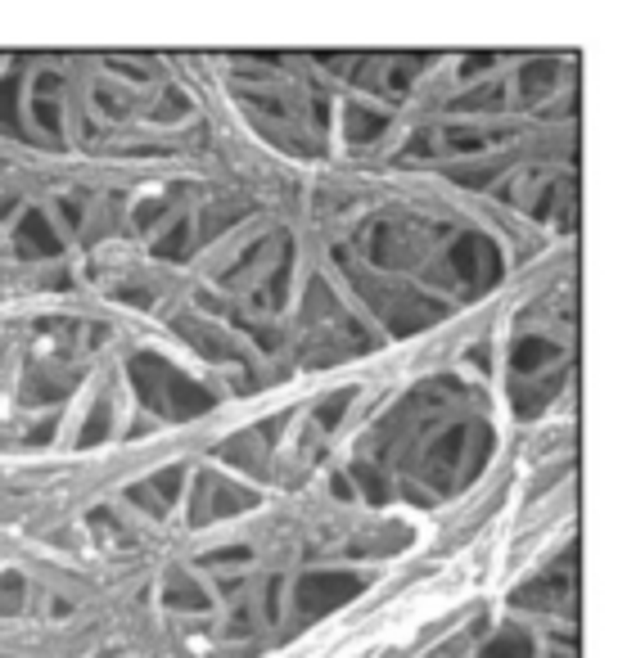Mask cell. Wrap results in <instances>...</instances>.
I'll list each match as a JSON object with an SVG mask.
<instances>
[{"mask_svg": "<svg viewBox=\"0 0 618 658\" xmlns=\"http://www.w3.org/2000/svg\"><path fill=\"white\" fill-rule=\"evenodd\" d=\"M32 109H37V118L45 122V131H59V113H54V104H50V100H37Z\"/></svg>", "mask_w": 618, "mask_h": 658, "instance_id": "277c9868", "label": "cell"}, {"mask_svg": "<svg viewBox=\"0 0 618 658\" xmlns=\"http://www.w3.org/2000/svg\"><path fill=\"white\" fill-rule=\"evenodd\" d=\"M546 356H556V347H551V343H537V338H528V343H519V347H515V365H519V370L546 365Z\"/></svg>", "mask_w": 618, "mask_h": 658, "instance_id": "7a4b0ae2", "label": "cell"}, {"mask_svg": "<svg viewBox=\"0 0 618 658\" xmlns=\"http://www.w3.org/2000/svg\"><path fill=\"white\" fill-rule=\"evenodd\" d=\"M19 248L32 257V248H41L37 257H54L59 253V240L50 235V226H45V216L41 212H23V222H19Z\"/></svg>", "mask_w": 618, "mask_h": 658, "instance_id": "6da1fadb", "label": "cell"}, {"mask_svg": "<svg viewBox=\"0 0 618 658\" xmlns=\"http://www.w3.org/2000/svg\"><path fill=\"white\" fill-rule=\"evenodd\" d=\"M19 596H23V581H19V573H10L5 587H0V613H14L19 609Z\"/></svg>", "mask_w": 618, "mask_h": 658, "instance_id": "3957f363", "label": "cell"}, {"mask_svg": "<svg viewBox=\"0 0 618 658\" xmlns=\"http://www.w3.org/2000/svg\"><path fill=\"white\" fill-rule=\"evenodd\" d=\"M176 248H185V226H176V231L159 244V253H163V257H176Z\"/></svg>", "mask_w": 618, "mask_h": 658, "instance_id": "5b68a950", "label": "cell"}]
</instances>
